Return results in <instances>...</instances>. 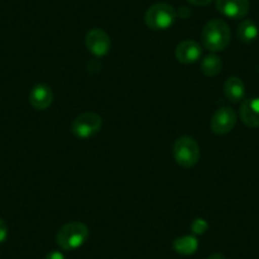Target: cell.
<instances>
[{
    "instance_id": "obj_2",
    "label": "cell",
    "mask_w": 259,
    "mask_h": 259,
    "mask_svg": "<svg viewBox=\"0 0 259 259\" xmlns=\"http://www.w3.org/2000/svg\"><path fill=\"white\" fill-rule=\"evenodd\" d=\"M89 236L87 225L78 221L65 224L56 234V243L64 250H75L80 248Z\"/></svg>"
},
{
    "instance_id": "obj_4",
    "label": "cell",
    "mask_w": 259,
    "mask_h": 259,
    "mask_svg": "<svg viewBox=\"0 0 259 259\" xmlns=\"http://www.w3.org/2000/svg\"><path fill=\"white\" fill-rule=\"evenodd\" d=\"M174 159L183 168H191L196 165L200 159V146L196 140L189 136H182L173 146Z\"/></svg>"
},
{
    "instance_id": "obj_13",
    "label": "cell",
    "mask_w": 259,
    "mask_h": 259,
    "mask_svg": "<svg viewBox=\"0 0 259 259\" xmlns=\"http://www.w3.org/2000/svg\"><path fill=\"white\" fill-rule=\"evenodd\" d=\"M173 246L177 253L182 254V255H191L197 250L198 240L191 235L181 236V238L174 240Z\"/></svg>"
},
{
    "instance_id": "obj_14",
    "label": "cell",
    "mask_w": 259,
    "mask_h": 259,
    "mask_svg": "<svg viewBox=\"0 0 259 259\" xmlns=\"http://www.w3.org/2000/svg\"><path fill=\"white\" fill-rule=\"evenodd\" d=\"M259 31L256 24L253 21H243L238 27V37L241 42H245V44H250V42L255 41L256 37H258Z\"/></svg>"
},
{
    "instance_id": "obj_9",
    "label": "cell",
    "mask_w": 259,
    "mask_h": 259,
    "mask_svg": "<svg viewBox=\"0 0 259 259\" xmlns=\"http://www.w3.org/2000/svg\"><path fill=\"white\" fill-rule=\"evenodd\" d=\"M52 101H54V94H52L51 88L46 84H37L29 93V103L38 111L49 108Z\"/></svg>"
},
{
    "instance_id": "obj_12",
    "label": "cell",
    "mask_w": 259,
    "mask_h": 259,
    "mask_svg": "<svg viewBox=\"0 0 259 259\" xmlns=\"http://www.w3.org/2000/svg\"><path fill=\"white\" fill-rule=\"evenodd\" d=\"M224 91H225V96L229 101L233 102V103H238V102H240L244 98L245 85H244L243 80L240 78H238V76H231V78H229L226 80Z\"/></svg>"
},
{
    "instance_id": "obj_10",
    "label": "cell",
    "mask_w": 259,
    "mask_h": 259,
    "mask_svg": "<svg viewBox=\"0 0 259 259\" xmlns=\"http://www.w3.org/2000/svg\"><path fill=\"white\" fill-rule=\"evenodd\" d=\"M202 55V50L197 42L187 39L181 42L176 49V57L182 64H193Z\"/></svg>"
},
{
    "instance_id": "obj_17",
    "label": "cell",
    "mask_w": 259,
    "mask_h": 259,
    "mask_svg": "<svg viewBox=\"0 0 259 259\" xmlns=\"http://www.w3.org/2000/svg\"><path fill=\"white\" fill-rule=\"evenodd\" d=\"M8 238V225L3 219H0V243H4Z\"/></svg>"
},
{
    "instance_id": "obj_19",
    "label": "cell",
    "mask_w": 259,
    "mask_h": 259,
    "mask_svg": "<svg viewBox=\"0 0 259 259\" xmlns=\"http://www.w3.org/2000/svg\"><path fill=\"white\" fill-rule=\"evenodd\" d=\"M45 259H65V256H64V254L60 253V251L52 250L51 253L47 254L46 258H45Z\"/></svg>"
},
{
    "instance_id": "obj_15",
    "label": "cell",
    "mask_w": 259,
    "mask_h": 259,
    "mask_svg": "<svg viewBox=\"0 0 259 259\" xmlns=\"http://www.w3.org/2000/svg\"><path fill=\"white\" fill-rule=\"evenodd\" d=\"M223 69V62L218 55H208L201 62V70L206 76H216Z\"/></svg>"
},
{
    "instance_id": "obj_5",
    "label": "cell",
    "mask_w": 259,
    "mask_h": 259,
    "mask_svg": "<svg viewBox=\"0 0 259 259\" xmlns=\"http://www.w3.org/2000/svg\"><path fill=\"white\" fill-rule=\"evenodd\" d=\"M102 128V118L93 112H85L76 117L73 122V134L79 139H89L99 133Z\"/></svg>"
},
{
    "instance_id": "obj_18",
    "label": "cell",
    "mask_w": 259,
    "mask_h": 259,
    "mask_svg": "<svg viewBox=\"0 0 259 259\" xmlns=\"http://www.w3.org/2000/svg\"><path fill=\"white\" fill-rule=\"evenodd\" d=\"M188 3H191L192 6H197V7H205L208 6V4L212 2V0H187Z\"/></svg>"
},
{
    "instance_id": "obj_8",
    "label": "cell",
    "mask_w": 259,
    "mask_h": 259,
    "mask_svg": "<svg viewBox=\"0 0 259 259\" xmlns=\"http://www.w3.org/2000/svg\"><path fill=\"white\" fill-rule=\"evenodd\" d=\"M216 8L223 16L240 19L249 12V0H216Z\"/></svg>"
},
{
    "instance_id": "obj_20",
    "label": "cell",
    "mask_w": 259,
    "mask_h": 259,
    "mask_svg": "<svg viewBox=\"0 0 259 259\" xmlns=\"http://www.w3.org/2000/svg\"><path fill=\"white\" fill-rule=\"evenodd\" d=\"M208 259H225V256L220 253H215V254H212V255L208 256Z\"/></svg>"
},
{
    "instance_id": "obj_7",
    "label": "cell",
    "mask_w": 259,
    "mask_h": 259,
    "mask_svg": "<svg viewBox=\"0 0 259 259\" xmlns=\"http://www.w3.org/2000/svg\"><path fill=\"white\" fill-rule=\"evenodd\" d=\"M236 123V113L230 107H223L218 109L211 119V130L218 135H225L230 133Z\"/></svg>"
},
{
    "instance_id": "obj_3",
    "label": "cell",
    "mask_w": 259,
    "mask_h": 259,
    "mask_svg": "<svg viewBox=\"0 0 259 259\" xmlns=\"http://www.w3.org/2000/svg\"><path fill=\"white\" fill-rule=\"evenodd\" d=\"M177 18V12L169 4H155L145 14V23L154 31L170 28Z\"/></svg>"
},
{
    "instance_id": "obj_16",
    "label": "cell",
    "mask_w": 259,
    "mask_h": 259,
    "mask_svg": "<svg viewBox=\"0 0 259 259\" xmlns=\"http://www.w3.org/2000/svg\"><path fill=\"white\" fill-rule=\"evenodd\" d=\"M191 230L193 231V234H196V235H202V234H205L206 231L208 230L207 221L203 220V219H196V220L191 224Z\"/></svg>"
},
{
    "instance_id": "obj_1",
    "label": "cell",
    "mask_w": 259,
    "mask_h": 259,
    "mask_svg": "<svg viewBox=\"0 0 259 259\" xmlns=\"http://www.w3.org/2000/svg\"><path fill=\"white\" fill-rule=\"evenodd\" d=\"M230 42V28L221 19H212L202 31V44L207 50L213 52L223 51Z\"/></svg>"
},
{
    "instance_id": "obj_6",
    "label": "cell",
    "mask_w": 259,
    "mask_h": 259,
    "mask_svg": "<svg viewBox=\"0 0 259 259\" xmlns=\"http://www.w3.org/2000/svg\"><path fill=\"white\" fill-rule=\"evenodd\" d=\"M85 46L94 56H104L111 50V39L104 31L94 28L85 36Z\"/></svg>"
},
{
    "instance_id": "obj_11",
    "label": "cell",
    "mask_w": 259,
    "mask_h": 259,
    "mask_svg": "<svg viewBox=\"0 0 259 259\" xmlns=\"http://www.w3.org/2000/svg\"><path fill=\"white\" fill-rule=\"evenodd\" d=\"M240 117L248 127H259V97L248 98L241 103Z\"/></svg>"
}]
</instances>
